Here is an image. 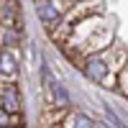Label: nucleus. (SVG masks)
<instances>
[{"label": "nucleus", "instance_id": "f257e3e1", "mask_svg": "<svg viewBox=\"0 0 128 128\" xmlns=\"http://www.w3.org/2000/svg\"><path fill=\"white\" fill-rule=\"evenodd\" d=\"M108 54H90L87 59H84L82 69H84V77L92 80V82H105L108 80Z\"/></svg>", "mask_w": 128, "mask_h": 128}, {"label": "nucleus", "instance_id": "f03ea898", "mask_svg": "<svg viewBox=\"0 0 128 128\" xmlns=\"http://www.w3.org/2000/svg\"><path fill=\"white\" fill-rule=\"evenodd\" d=\"M36 13H38V18H41L44 26H59L62 18H64V13H62V8H59L56 0H41V3L36 5Z\"/></svg>", "mask_w": 128, "mask_h": 128}, {"label": "nucleus", "instance_id": "7ed1b4c3", "mask_svg": "<svg viewBox=\"0 0 128 128\" xmlns=\"http://www.w3.org/2000/svg\"><path fill=\"white\" fill-rule=\"evenodd\" d=\"M0 102H3L5 113H16L20 108V92L16 90V84H5V87L0 90Z\"/></svg>", "mask_w": 128, "mask_h": 128}, {"label": "nucleus", "instance_id": "20e7f679", "mask_svg": "<svg viewBox=\"0 0 128 128\" xmlns=\"http://www.w3.org/2000/svg\"><path fill=\"white\" fill-rule=\"evenodd\" d=\"M16 16H18V3L16 0H0V23L13 26Z\"/></svg>", "mask_w": 128, "mask_h": 128}, {"label": "nucleus", "instance_id": "39448f33", "mask_svg": "<svg viewBox=\"0 0 128 128\" xmlns=\"http://www.w3.org/2000/svg\"><path fill=\"white\" fill-rule=\"evenodd\" d=\"M18 72V59L13 54H0V74H5V77H10V74Z\"/></svg>", "mask_w": 128, "mask_h": 128}, {"label": "nucleus", "instance_id": "423d86ee", "mask_svg": "<svg viewBox=\"0 0 128 128\" xmlns=\"http://www.w3.org/2000/svg\"><path fill=\"white\" fill-rule=\"evenodd\" d=\"M69 128H98V123H92L87 115H82V113H74L69 118Z\"/></svg>", "mask_w": 128, "mask_h": 128}, {"label": "nucleus", "instance_id": "0eeeda50", "mask_svg": "<svg viewBox=\"0 0 128 128\" xmlns=\"http://www.w3.org/2000/svg\"><path fill=\"white\" fill-rule=\"evenodd\" d=\"M8 126H13V115L0 108V128H8Z\"/></svg>", "mask_w": 128, "mask_h": 128}, {"label": "nucleus", "instance_id": "6e6552de", "mask_svg": "<svg viewBox=\"0 0 128 128\" xmlns=\"http://www.w3.org/2000/svg\"><path fill=\"white\" fill-rule=\"evenodd\" d=\"M38 3H41V0H38Z\"/></svg>", "mask_w": 128, "mask_h": 128}]
</instances>
